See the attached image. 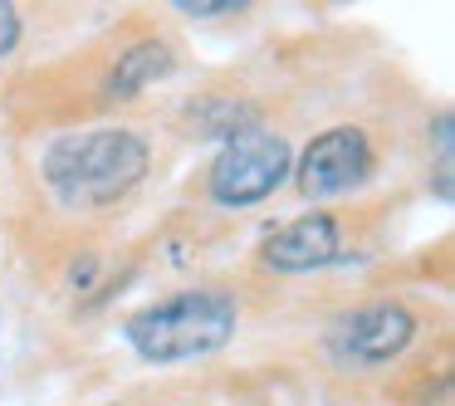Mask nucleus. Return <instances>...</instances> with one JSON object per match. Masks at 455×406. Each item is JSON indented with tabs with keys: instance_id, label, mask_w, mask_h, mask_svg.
Here are the masks:
<instances>
[{
	"instance_id": "7",
	"label": "nucleus",
	"mask_w": 455,
	"mask_h": 406,
	"mask_svg": "<svg viewBox=\"0 0 455 406\" xmlns=\"http://www.w3.org/2000/svg\"><path fill=\"white\" fill-rule=\"evenodd\" d=\"M172 69H177L172 40H138L118 54V64L108 69V84H103V89H108V99H138L142 89L167 79Z\"/></svg>"
},
{
	"instance_id": "1",
	"label": "nucleus",
	"mask_w": 455,
	"mask_h": 406,
	"mask_svg": "<svg viewBox=\"0 0 455 406\" xmlns=\"http://www.w3.org/2000/svg\"><path fill=\"white\" fill-rule=\"evenodd\" d=\"M152 171V147L132 128H84L44 147L40 177L64 211H108Z\"/></svg>"
},
{
	"instance_id": "2",
	"label": "nucleus",
	"mask_w": 455,
	"mask_h": 406,
	"mask_svg": "<svg viewBox=\"0 0 455 406\" xmlns=\"http://www.w3.org/2000/svg\"><path fill=\"white\" fill-rule=\"evenodd\" d=\"M235 328H240V314L230 294H220V289H181L172 299L138 308L123 323V338L142 362L177 367V362L216 357L235 338Z\"/></svg>"
},
{
	"instance_id": "4",
	"label": "nucleus",
	"mask_w": 455,
	"mask_h": 406,
	"mask_svg": "<svg viewBox=\"0 0 455 406\" xmlns=\"http://www.w3.org/2000/svg\"><path fill=\"white\" fill-rule=\"evenodd\" d=\"M416 338V314L396 299H372L347 314H338L323 328V357L343 372H372L387 367L411 347Z\"/></svg>"
},
{
	"instance_id": "10",
	"label": "nucleus",
	"mask_w": 455,
	"mask_h": 406,
	"mask_svg": "<svg viewBox=\"0 0 455 406\" xmlns=\"http://www.w3.org/2000/svg\"><path fill=\"white\" fill-rule=\"evenodd\" d=\"M181 15H196V20H211V15H230L240 11V0H172Z\"/></svg>"
},
{
	"instance_id": "9",
	"label": "nucleus",
	"mask_w": 455,
	"mask_h": 406,
	"mask_svg": "<svg viewBox=\"0 0 455 406\" xmlns=\"http://www.w3.org/2000/svg\"><path fill=\"white\" fill-rule=\"evenodd\" d=\"M15 44H20V11L0 0V60H11Z\"/></svg>"
},
{
	"instance_id": "6",
	"label": "nucleus",
	"mask_w": 455,
	"mask_h": 406,
	"mask_svg": "<svg viewBox=\"0 0 455 406\" xmlns=\"http://www.w3.org/2000/svg\"><path fill=\"white\" fill-rule=\"evenodd\" d=\"M343 226L328 211H304L289 226H279L275 235L259 245V265L275 269V275H314L328 269L333 259H343Z\"/></svg>"
},
{
	"instance_id": "8",
	"label": "nucleus",
	"mask_w": 455,
	"mask_h": 406,
	"mask_svg": "<svg viewBox=\"0 0 455 406\" xmlns=\"http://www.w3.org/2000/svg\"><path fill=\"white\" fill-rule=\"evenodd\" d=\"M255 108L250 103H240V99H220V93H206V99H196L187 108V128L196 132V138H235V132H245V128H255Z\"/></svg>"
},
{
	"instance_id": "3",
	"label": "nucleus",
	"mask_w": 455,
	"mask_h": 406,
	"mask_svg": "<svg viewBox=\"0 0 455 406\" xmlns=\"http://www.w3.org/2000/svg\"><path fill=\"white\" fill-rule=\"evenodd\" d=\"M294 177V152L279 132H269L265 123L235 132L226 147L216 152L206 171V196L220 211H250L259 201H269L284 181Z\"/></svg>"
},
{
	"instance_id": "5",
	"label": "nucleus",
	"mask_w": 455,
	"mask_h": 406,
	"mask_svg": "<svg viewBox=\"0 0 455 406\" xmlns=\"http://www.w3.org/2000/svg\"><path fill=\"white\" fill-rule=\"evenodd\" d=\"M377 167V152L367 142L363 128H328L294 157V181L304 191V201H328L357 191Z\"/></svg>"
}]
</instances>
